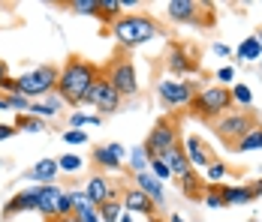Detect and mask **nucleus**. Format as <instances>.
<instances>
[{"mask_svg": "<svg viewBox=\"0 0 262 222\" xmlns=\"http://www.w3.org/2000/svg\"><path fill=\"white\" fill-rule=\"evenodd\" d=\"M97 75H100L97 63L73 54V57H67L63 66H57V90L54 93L67 102V108H79L88 87L97 81Z\"/></svg>", "mask_w": 262, "mask_h": 222, "instance_id": "1", "label": "nucleus"}, {"mask_svg": "<svg viewBox=\"0 0 262 222\" xmlns=\"http://www.w3.org/2000/svg\"><path fill=\"white\" fill-rule=\"evenodd\" d=\"M160 33V21L154 15H145V12H124L118 21L108 24V36L121 45L124 51L142 48L148 42H154Z\"/></svg>", "mask_w": 262, "mask_h": 222, "instance_id": "2", "label": "nucleus"}, {"mask_svg": "<svg viewBox=\"0 0 262 222\" xmlns=\"http://www.w3.org/2000/svg\"><path fill=\"white\" fill-rule=\"evenodd\" d=\"M232 108H235L232 105V93L223 84H202L199 93L190 102V114L199 117V120H211V124L217 117H223L226 111H232Z\"/></svg>", "mask_w": 262, "mask_h": 222, "instance_id": "3", "label": "nucleus"}, {"mask_svg": "<svg viewBox=\"0 0 262 222\" xmlns=\"http://www.w3.org/2000/svg\"><path fill=\"white\" fill-rule=\"evenodd\" d=\"M199 81L196 78H169L163 75L157 81V102L166 111H178V108H190L193 96L199 93Z\"/></svg>", "mask_w": 262, "mask_h": 222, "instance_id": "4", "label": "nucleus"}, {"mask_svg": "<svg viewBox=\"0 0 262 222\" xmlns=\"http://www.w3.org/2000/svg\"><path fill=\"white\" fill-rule=\"evenodd\" d=\"M15 78H18V93L27 96L30 102L46 99L49 93L57 90V66H52V63H39V66L15 75Z\"/></svg>", "mask_w": 262, "mask_h": 222, "instance_id": "5", "label": "nucleus"}, {"mask_svg": "<svg viewBox=\"0 0 262 222\" xmlns=\"http://www.w3.org/2000/svg\"><path fill=\"white\" fill-rule=\"evenodd\" d=\"M105 75V81L118 90V96L121 99H133L139 96V90H142V84H139V75H136V63H133L130 57H115V60H108V66L100 69Z\"/></svg>", "mask_w": 262, "mask_h": 222, "instance_id": "6", "label": "nucleus"}, {"mask_svg": "<svg viewBox=\"0 0 262 222\" xmlns=\"http://www.w3.org/2000/svg\"><path fill=\"white\" fill-rule=\"evenodd\" d=\"M256 126V117H253V111H241V108H232V111H226L223 117H217L214 120V132H217V138L226 144V147H235L238 141L250 132Z\"/></svg>", "mask_w": 262, "mask_h": 222, "instance_id": "7", "label": "nucleus"}, {"mask_svg": "<svg viewBox=\"0 0 262 222\" xmlns=\"http://www.w3.org/2000/svg\"><path fill=\"white\" fill-rule=\"evenodd\" d=\"M181 144V129H178V120H172V117H160L157 124L151 126V132H148V138H145V153L151 156V159H160L166 150L178 147Z\"/></svg>", "mask_w": 262, "mask_h": 222, "instance_id": "8", "label": "nucleus"}, {"mask_svg": "<svg viewBox=\"0 0 262 222\" xmlns=\"http://www.w3.org/2000/svg\"><path fill=\"white\" fill-rule=\"evenodd\" d=\"M166 75L169 78H196L199 75V51L187 42H172L166 48Z\"/></svg>", "mask_w": 262, "mask_h": 222, "instance_id": "9", "label": "nucleus"}, {"mask_svg": "<svg viewBox=\"0 0 262 222\" xmlns=\"http://www.w3.org/2000/svg\"><path fill=\"white\" fill-rule=\"evenodd\" d=\"M121 102H124V99L118 96V90L105 81L103 72L97 75V81L88 87V93H84V99H81V105L97 108V114H100V117H103V114H115V111L121 108Z\"/></svg>", "mask_w": 262, "mask_h": 222, "instance_id": "10", "label": "nucleus"}, {"mask_svg": "<svg viewBox=\"0 0 262 222\" xmlns=\"http://www.w3.org/2000/svg\"><path fill=\"white\" fill-rule=\"evenodd\" d=\"M127 150L121 141H108V144H97L94 153H91V162L97 165V171L100 174H115L124 168V162H127Z\"/></svg>", "mask_w": 262, "mask_h": 222, "instance_id": "11", "label": "nucleus"}, {"mask_svg": "<svg viewBox=\"0 0 262 222\" xmlns=\"http://www.w3.org/2000/svg\"><path fill=\"white\" fill-rule=\"evenodd\" d=\"M181 147H184V153H187V159H190V165H193V168H202V171L217 159L214 147H211L202 135H193V132H190V135H181Z\"/></svg>", "mask_w": 262, "mask_h": 222, "instance_id": "12", "label": "nucleus"}, {"mask_svg": "<svg viewBox=\"0 0 262 222\" xmlns=\"http://www.w3.org/2000/svg\"><path fill=\"white\" fill-rule=\"evenodd\" d=\"M118 192H121V186L108 177V174H91L88 177V183H84V195L91 198V204L94 207H100V204H105V201H112V198H118Z\"/></svg>", "mask_w": 262, "mask_h": 222, "instance_id": "13", "label": "nucleus"}, {"mask_svg": "<svg viewBox=\"0 0 262 222\" xmlns=\"http://www.w3.org/2000/svg\"><path fill=\"white\" fill-rule=\"evenodd\" d=\"M121 204H124V210L127 213H139V216H145V219H154L157 216V204L151 201V198L145 195L142 189H136V186H124V192H121Z\"/></svg>", "mask_w": 262, "mask_h": 222, "instance_id": "14", "label": "nucleus"}, {"mask_svg": "<svg viewBox=\"0 0 262 222\" xmlns=\"http://www.w3.org/2000/svg\"><path fill=\"white\" fill-rule=\"evenodd\" d=\"M36 195H39V186L36 183L21 189V192H15V195L3 204V219H12L18 213H36Z\"/></svg>", "mask_w": 262, "mask_h": 222, "instance_id": "15", "label": "nucleus"}, {"mask_svg": "<svg viewBox=\"0 0 262 222\" xmlns=\"http://www.w3.org/2000/svg\"><path fill=\"white\" fill-rule=\"evenodd\" d=\"M199 9H202V6H199L196 0H169V3H166V15H169V21H175V24H199V18H202Z\"/></svg>", "mask_w": 262, "mask_h": 222, "instance_id": "16", "label": "nucleus"}, {"mask_svg": "<svg viewBox=\"0 0 262 222\" xmlns=\"http://www.w3.org/2000/svg\"><path fill=\"white\" fill-rule=\"evenodd\" d=\"M63 192H67V189H60L57 183H46V186H39V195H36V213L46 216V222L57 216V204H60V195H63Z\"/></svg>", "mask_w": 262, "mask_h": 222, "instance_id": "17", "label": "nucleus"}, {"mask_svg": "<svg viewBox=\"0 0 262 222\" xmlns=\"http://www.w3.org/2000/svg\"><path fill=\"white\" fill-rule=\"evenodd\" d=\"M63 108H67V102L57 96V93H49L46 99H36V102H30V111L27 114H33V117H39V120H57L60 114H63Z\"/></svg>", "mask_w": 262, "mask_h": 222, "instance_id": "18", "label": "nucleus"}, {"mask_svg": "<svg viewBox=\"0 0 262 222\" xmlns=\"http://www.w3.org/2000/svg\"><path fill=\"white\" fill-rule=\"evenodd\" d=\"M133 186H136V189H142V192L151 198L157 207H160V204H166V183H160L151 171L133 174Z\"/></svg>", "mask_w": 262, "mask_h": 222, "instance_id": "19", "label": "nucleus"}, {"mask_svg": "<svg viewBox=\"0 0 262 222\" xmlns=\"http://www.w3.org/2000/svg\"><path fill=\"white\" fill-rule=\"evenodd\" d=\"M220 198H223V207H241V204H250L256 201L250 183H220Z\"/></svg>", "mask_w": 262, "mask_h": 222, "instance_id": "20", "label": "nucleus"}, {"mask_svg": "<svg viewBox=\"0 0 262 222\" xmlns=\"http://www.w3.org/2000/svg\"><path fill=\"white\" fill-rule=\"evenodd\" d=\"M60 177V168H57V156H42L30 171H27V180H36V186H46V183H54Z\"/></svg>", "mask_w": 262, "mask_h": 222, "instance_id": "21", "label": "nucleus"}, {"mask_svg": "<svg viewBox=\"0 0 262 222\" xmlns=\"http://www.w3.org/2000/svg\"><path fill=\"white\" fill-rule=\"evenodd\" d=\"M160 159L169 165V171H172V180H181L187 171H193V165H190V159H187V153H184L181 144H178V147H172V150H166Z\"/></svg>", "mask_w": 262, "mask_h": 222, "instance_id": "22", "label": "nucleus"}, {"mask_svg": "<svg viewBox=\"0 0 262 222\" xmlns=\"http://www.w3.org/2000/svg\"><path fill=\"white\" fill-rule=\"evenodd\" d=\"M175 183L181 186L184 198H190V201H193V198H196V201H202V192H205V177H199L196 168H193V171H187L181 180H175Z\"/></svg>", "mask_w": 262, "mask_h": 222, "instance_id": "23", "label": "nucleus"}, {"mask_svg": "<svg viewBox=\"0 0 262 222\" xmlns=\"http://www.w3.org/2000/svg\"><path fill=\"white\" fill-rule=\"evenodd\" d=\"M232 54H235V60H241V63H247V60H256V63H259L262 60V45L256 42V36H244Z\"/></svg>", "mask_w": 262, "mask_h": 222, "instance_id": "24", "label": "nucleus"}, {"mask_svg": "<svg viewBox=\"0 0 262 222\" xmlns=\"http://www.w3.org/2000/svg\"><path fill=\"white\" fill-rule=\"evenodd\" d=\"M12 126H15L18 132H33V135L49 132V124H46V120H39V117H33V114H18Z\"/></svg>", "mask_w": 262, "mask_h": 222, "instance_id": "25", "label": "nucleus"}, {"mask_svg": "<svg viewBox=\"0 0 262 222\" xmlns=\"http://www.w3.org/2000/svg\"><path fill=\"white\" fill-rule=\"evenodd\" d=\"M235 153H250V150H262V124H256L241 141H238L235 147Z\"/></svg>", "mask_w": 262, "mask_h": 222, "instance_id": "26", "label": "nucleus"}, {"mask_svg": "<svg viewBox=\"0 0 262 222\" xmlns=\"http://www.w3.org/2000/svg\"><path fill=\"white\" fill-rule=\"evenodd\" d=\"M148 162H151V156L145 153V147H142V144H139V147H130V150H127V165H130V171H133V174L148 171Z\"/></svg>", "mask_w": 262, "mask_h": 222, "instance_id": "27", "label": "nucleus"}, {"mask_svg": "<svg viewBox=\"0 0 262 222\" xmlns=\"http://www.w3.org/2000/svg\"><path fill=\"white\" fill-rule=\"evenodd\" d=\"M229 93H232V105H241V111H250V105H253V90L247 87V84H232L229 87Z\"/></svg>", "mask_w": 262, "mask_h": 222, "instance_id": "28", "label": "nucleus"}, {"mask_svg": "<svg viewBox=\"0 0 262 222\" xmlns=\"http://www.w3.org/2000/svg\"><path fill=\"white\" fill-rule=\"evenodd\" d=\"M57 168H60V174H79L84 168V156H79V153H63V156H57Z\"/></svg>", "mask_w": 262, "mask_h": 222, "instance_id": "29", "label": "nucleus"}, {"mask_svg": "<svg viewBox=\"0 0 262 222\" xmlns=\"http://www.w3.org/2000/svg\"><path fill=\"white\" fill-rule=\"evenodd\" d=\"M97 213H100V222H118L124 213V204H121V198H112V201L97 207Z\"/></svg>", "mask_w": 262, "mask_h": 222, "instance_id": "30", "label": "nucleus"}, {"mask_svg": "<svg viewBox=\"0 0 262 222\" xmlns=\"http://www.w3.org/2000/svg\"><path fill=\"white\" fill-rule=\"evenodd\" d=\"M121 15H124L121 0H100V12H97V18H103L105 24H112V21H118Z\"/></svg>", "mask_w": 262, "mask_h": 222, "instance_id": "31", "label": "nucleus"}, {"mask_svg": "<svg viewBox=\"0 0 262 222\" xmlns=\"http://www.w3.org/2000/svg\"><path fill=\"white\" fill-rule=\"evenodd\" d=\"M226 177H229V165H226V162H220V159H214L208 168H205V183L220 186V180H226Z\"/></svg>", "mask_w": 262, "mask_h": 222, "instance_id": "32", "label": "nucleus"}, {"mask_svg": "<svg viewBox=\"0 0 262 222\" xmlns=\"http://www.w3.org/2000/svg\"><path fill=\"white\" fill-rule=\"evenodd\" d=\"M67 9L73 15H97L100 12V0H70Z\"/></svg>", "mask_w": 262, "mask_h": 222, "instance_id": "33", "label": "nucleus"}, {"mask_svg": "<svg viewBox=\"0 0 262 222\" xmlns=\"http://www.w3.org/2000/svg\"><path fill=\"white\" fill-rule=\"evenodd\" d=\"M67 192H70V198H73V213H76V216H81L84 210H91V207H94V204H91V198L84 195V189H76V186H73V189H67Z\"/></svg>", "mask_w": 262, "mask_h": 222, "instance_id": "34", "label": "nucleus"}, {"mask_svg": "<svg viewBox=\"0 0 262 222\" xmlns=\"http://www.w3.org/2000/svg\"><path fill=\"white\" fill-rule=\"evenodd\" d=\"M202 204L211 207V210H220L223 207V198H220V186L214 183H205V192H202Z\"/></svg>", "mask_w": 262, "mask_h": 222, "instance_id": "35", "label": "nucleus"}, {"mask_svg": "<svg viewBox=\"0 0 262 222\" xmlns=\"http://www.w3.org/2000/svg\"><path fill=\"white\" fill-rule=\"evenodd\" d=\"M60 138H63V144H70V147H81V144L91 141V135H88L84 129H67Z\"/></svg>", "mask_w": 262, "mask_h": 222, "instance_id": "36", "label": "nucleus"}, {"mask_svg": "<svg viewBox=\"0 0 262 222\" xmlns=\"http://www.w3.org/2000/svg\"><path fill=\"white\" fill-rule=\"evenodd\" d=\"M6 105H9V111H18V114H27L30 111V99L21 96V93H9L6 96Z\"/></svg>", "mask_w": 262, "mask_h": 222, "instance_id": "37", "label": "nucleus"}, {"mask_svg": "<svg viewBox=\"0 0 262 222\" xmlns=\"http://www.w3.org/2000/svg\"><path fill=\"white\" fill-rule=\"evenodd\" d=\"M148 171L154 174V177H157L160 183H166V180H172V171H169V165H166L163 159H151V162H148Z\"/></svg>", "mask_w": 262, "mask_h": 222, "instance_id": "38", "label": "nucleus"}, {"mask_svg": "<svg viewBox=\"0 0 262 222\" xmlns=\"http://www.w3.org/2000/svg\"><path fill=\"white\" fill-rule=\"evenodd\" d=\"M235 66H220L217 69V84H223V87H232L235 84Z\"/></svg>", "mask_w": 262, "mask_h": 222, "instance_id": "39", "label": "nucleus"}, {"mask_svg": "<svg viewBox=\"0 0 262 222\" xmlns=\"http://www.w3.org/2000/svg\"><path fill=\"white\" fill-rule=\"evenodd\" d=\"M9 93H18V78H12V75H6L0 81V96H9Z\"/></svg>", "mask_w": 262, "mask_h": 222, "instance_id": "40", "label": "nucleus"}, {"mask_svg": "<svg viewBox=\"0 0 262 222\" xmlns=\"http://www.w3.org/2000/svg\"><path fill=\"white\" fill-rule=\"evenodd\" d=\"M88 117H91V114H84V111L76 108V111L70 114V129H84V126H88Z\"/></svg>", "mask_w": 262, "mask_h": 222, "instance_id": "41", "label": "nucleus"}, {"mask_svg": "<svg viewBox=\"0 0 262 222\" xmlns=\"http://www.w3.org/2000/svg\"><path fill=\"white\" fill-rule=\"evenodd\" d=\"M57 216H73V198H70V192H63V195H60V204H57Z\"/></svg>", "mask_w": 262, "mask_h": 222, "instance_id": "42", "label": "nucleus"}, {"mask_svg": "<svg viewBox=\"0 0 262 222\" xmlns=\"http://www.w3.org/2000/svg\"><path fill=\"white\" fill-rule=\"evenodd\" d=\"M12 135H18V129L12 124H0V141H9Z\"/></svg>", "mask_w": 262, "mask_h": 222, "instance_id": "43", "label": "nucleus"}, {"mask_svg": "<svg viewBox=\"0 0 262 222\" xmlns=\"http://www.w3.org/2000/svg\"><path fill=\"white\" fill-rule=\"evenodd\" d=\"M214 54H217V57H232V48H229L226 42H214Z\"/></svg>", "mask_w": 262, "mask_h": 222, "instance_id": "44", "label": "nucleus"}, {"mask_svg": "<svg viewBox=\"0 0 262 222\" xmlns=\"http://www.w3.org/2000/svg\"><path fill=\"white\" fill-rule=\"evenodd\" d=\"M81 222H100V213H97V207H91V210H84L79 216Z\"/></svg>", "mask_w": 262, "mask_h": 222, "instance_id": "45", "label": "nucleus"}, {"mask_svg": "<svg viewBox=\"0 0 262 222\" xmlns=\"http://www.w3.org/2000/svg\"><path fill=\"white\" fill-rule=\"evenodd\" d=\"M250 189H253V198H262V177L259 180H250Z\"/></svg>", "mask_w": 262, "mask_h": 222, "instance_id": "46", "label": "nucleus"}, {"mask_svg": "<svg viewBox=\"0 0 262 222\" xmlns=\"http://www.w3.org/2000/svg\"><path fill=\"white\" fill-rule=\"evenodd\" d=\"M142 0H121V9H139Z\"/></svg>", "mask_w": 262, "mask_h": 222, "instance_id": "47", "label": "nucleus"}, {"mask_svg": "<svg viewBox=\"0 0 262 222\" xmlns=\"http://www.w3.org/2000/svg\"><path fill=\"white\" fill-rule=\"evenodd\" d=\"M49 222H81V219L73 213V216H54V219H49Z\"/></svg>", "mask_w": 262, "mask_h": 222, "instance_id": "48", "label": "nucleus"}, {"mask_svg": "<svg viewBox=\"0 0 262 222\" xmlns=\"http://www.w3.org/2000/svg\"><path fill=\"white\" fill-rule=\"evenodd\" d=\"M103 124V117H100V114H91V117H88V126H100Z\"/></svg>", "mask_w": 262, "mask_h": 222, "instance_id": "49", "label": "nucleus"}, {"mask_svg": "<svg viewBox=\"0 0 262 222\" xmlns=\"http://www.w3.org/2000/svg\"><path fill=\"white\" fill-rule=\"evenodd\" d=\"M6 75H9V66H6V60H0V81H3Z\"/></svg>", "mask_w": 262, "mask_h": 222, "instance_id": "50", "label": "nucleus"}, {"mask_svg": "<svg viewBox=\"0 0 262 222\" xmlns=\"http://www.w3.org/2000/svg\"><path fill=\"white\" fill-rule=\"evenodd\" d=\"M118 222H136V216H133V213H127V210H124V213H121V219Z\"/></svg>", "mask_w": 262, "mask_h": 222, "instance_id": "51", "label": "nucleus"}, {"mask_svg": "<svg viewBox=\"0 0 262 222\" xmlns=\"http://www.w3.org/2000/svg\"><path fill=\"white\" fill-rule=\"evenodd\" d=\"M169 222H187V219H184L181 213H169Z\"/></svg>", "mask_w": 262, "mask_h": 222, "instance_id": "52", "label": "nucleus"}, {"mask_svg": "<svg viewBox=\"0 0 262 222\" xmlns=\"http://www.w3.org/2000/svg\"><path fill=\"white\" fill-rule=\"evenodd\" d=\"M0 111H9V105H6V96H0Z\"/></svg>", "mask_w": 262, "mask_h": 222, "instance_id": "53", "label": "nucleus"}, {"mask_svg": "<svg viewBox=\"0 0 262 222\" xmlns=\"http://www.w3.org/2000/svg\"><path fill=\"white\" fill-rule=\"evenodd\" d=\"M253 36H256V42H259V45H262V27H259V30H256V33H253Z\"/></svg>", "mask_w": 262, "mask_h": 222, "instance_id": "54", "label": "nucleus"}, {"mask_svg": "<svg viewBox=\"0 0 262 222\" xmlns=\"http://www.w3.org/2000/svg\"><path fill=\"white\" fill-rule=\"evenodd\" d=\"M142 222H160V219H157V216H154V219H142Z\"/></svg>", "mask_w": 262, "mask_h": 222, "instance_id": "55", "label": "nucleus"}, {"mask_svg": "<svg viewBox=\"0 0 262 222\" xmlns=\"http://www.w3.org/2000/svg\"><path fill=\"white\" fill-rule=\"evenodd\" d=\"M256 66H259V75H262V60H259V63H256Z\"/></svg>", "mask_w": 262, "mask_h": 222, "instance_id": "56", "label": "nucleus"}]
</instances>
